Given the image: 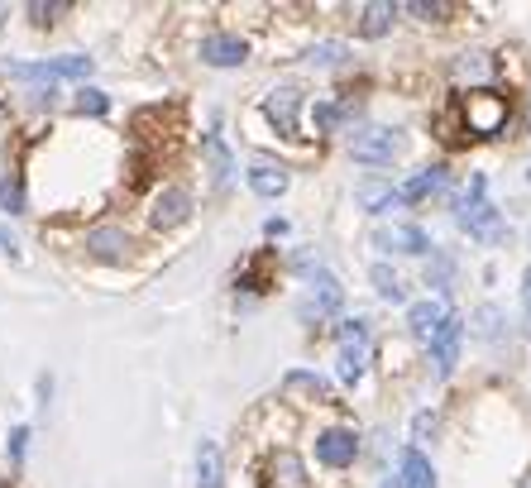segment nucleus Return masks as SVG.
Listing matches in <instances>:
<instances>
[{
  "label": "nucleus",
  "instance_id": "a211bd4d",
  "mask_svg": "<svg viewBox=\"0 0 531 488\" xmlns=\"http://www.w3.org/2000/svg\"><path fill=\"white\" fill-rule=\"evenodd\" d=\"M201 154H206V173H211V182L225 187L230 173H235V158H230V149L221 144V134H201Z\"/></svg>",
  "mask_w": 531,
  "mask_h": 488
},
{
  "label": "nucleus",
  "instance_id": "0eeeda50",
  "mask_svg": "<svg viewBox=\"0 0 531 488\" xmlns=\"http://www.w3.org/2000/svg\"><path fill=\"white\" fill-rule=\"evenodd\" d=\"M460 340H465V321H460V316H450L441 331L431 335V364H436V378H450V374H455Z\"/></svg>",
  "mask_w": 531,
  "mask_h": 488
},
{
  "label": "nucleus",
  "instance_id": "72a5a7b5",
  "mask_svg": "<svg viewBox=\"0 0 531 488\" xmlns=\"http://www.w3.org/2000/svg\"><path fill=\"white\" fill-rule=\"evenodd\" d=\"M24 450H29V426H15V431H10V465L15 469L24 465Z\"/></svg>",
  "mask_w": 531,
  "mask_h": 488
},
{
  "label": "nucleus",
  "instance_id": "b1692460",
  "mask_svg": "<svg viewBox=\"0 0 531 488\" xmlns=\"http://www.w3.org/2000/svg\"><path fill=\"white\" fill-rule=\"evenodd\" d=\"M469 331L479 335V340H498V335H503V311H498V307H479L474 316H469Z\"/></svg>",
  "mask_w": 531,
  "mask_h": 488
},
{
  "label": "nucleus",
  "instance_id": "9d476101",
  "mask_svg": "<svg viewBox=\"0 0 531 488\" xmlns=\"http://www.w3.org/2000/svg\"><path fill=\"white\" fill-rule=\"evenodd\" d=\"M249 58V44L240 34H206L201 39V63L206 67H240Z\"/></svg>",
  "mask_w": 531,
  "mask_h": 488
},
{
  "label": "nucleus",
  "instance_id": "5701e85b",
  "mask_svg": "<svg viewBox=\"0 0 531 488\" xmlns=\"http://www.w3.org/2000/svg\"><path fill=\"white\" fill-rule=\"evenodd\" d=\"M197 488H221V455L211 441H201L197 450Z\"/></svg>",
  "mask_w": 531,
  "mask_h": 488
},
{
  "label": "nucleus",
  "instance_id": "c85d7f7f",
  "mask_svg": "<svg viewBox=\"0 0 531 488\" xmlns=\"http://www.w3.org/2000/svg\"><path fill=\"white\" fill-rule=\"evenodd\" d=\"M0 211H10V216H20L24 211V182L10 173V178H0Z\"/></svg>",
  "mask_w": 531,
  "mask_h": 488
},
{
  "label": "nucleus",
  "instance_id": "4be33fe9",
  "mask_svg": "<svg viewBox=\"0 0 531 488\" xmlns=\"http://www.w3.org/2000/svg\"><path fill=\"white\" fill-rule=\"evenodd\" d=\"M345 120H354V106H335V101H316L311 106V125L321 134H335Z\"/></svg>",
  "mask_w": 531,
  "mask_h": 488
},
{
  "label": "nucleus",
  "instance_id": "6ab92c4d",
  "mask_svg": "<svg viewBox=\"0 0 531 488\" xmlns=\"http://www.w3.org/2000/svg\"><path fill=\"white\" fill-rule=\"evenodd\" d=\"M445 168H421V173H412V178L402 182L398 192H402V206L407 201H426V197H436V192H445Z\"/></svg>",
  "mask_w": 531,
  "mask_h": 488
},
{
  "label": "nucleus",
  "instance_id": "ddd939ff",
  "mask_svg": "<svg viewBox=\"0 0 531 488\" xmlns=\"http://www.w3.org/2000/svg\"><path fill=\"white\" fill-rule=\"evenodd\" d=\"M311 273V302L302 307V316H326V311H335L340 307V278L335 273H326V268H307Z\"/></svg>",
  "mask_w": 531,
  "mask_h": 488
},
{
  "label": "nucleus",
  "instance_id": "c756f323",
  "mask_svg": "<svg viewBox=\"0 0 531 488\" xmlns=\"http://www.w3.org/2000/svg\"><path fill=\"white\" fill-rule=\"evenodd\" d=\"M58 15H67L63 0H48V5H44V0H34V5H29V20L39 24V29H44V24H53Z\"/></svg>",
  "mask_w": 531,
  "mask_h": 488
},
{
  "label": "nucleus",
  "instance_id": "a878e982",
  "mask_svg": "<svg viewBox=\"0 0 531 488\" xmlns=\"http://www.w3.org/2000/svg\"><path fill=\"white\" fill-rule=\"evenodd\" d=\"M374 288L383 302H402V297H407V292H402V278L388 264H374Z\"/></svg>",
  "mask_w": 531,
  "mask_h": 488
},
{
  "label": "nucleus",
  "instance_id": "2f4dec72",
  "mask_svg": "<svg viewBox=\"0 0 531 488\" xmlns=\"http://www.w3.org/2000/svg\"><path fill=\"white\" fill-rule=\"evenodd\" d=\"M436 426H441V417H436V412H417V422H412V441H431V436H436Z\"/></svg>",
  "mask_w": 531,
  "mask_h": 488
},
{
  "label": "nucleus",
  "instance_id": "f704fd0d",
  "mask_svg": "<svg viewBox=\"0 0 531 488\" xmlns=\"http://www.w3.org/2000/svg\"><path fill=\"white\" fill-rule=\"evenodd\" d=\"M345 58V44H316V53H311V63H321V67H335Z\"/></svg>",
  "mask_w": 531,
  "mask_h": 488
},
{
  "label": "nucleus",
  "instance_id": "1a4fd4ad",
  "mask_svg": "<svg viewBox=\"0 0 531 488\" xmlns=\"http://www.w3.org/2000/svg\"><path fill=\"white\" fill-rule=\"evenodd\" d=\"M264 115H268V125L278 134H297V115H302V91L297 87H278V91H268V101H264Z\"/></svg>",
  "mask_w": 531,
  "mask_h": 488
},
{
  "label": "nucleus",
  "instance_id": "20e7f679",
  "mask_svg": "<svg viewBox=\"0 0 531 488\" xmlns=\"http://www.w3.org/2000/svg\"><path fill=\"white\" fill-rule=\"evenodd\" d=\"M192 216V192L182 187V182H168V187H158L154 201H149V225L154 230H173Z\"/></svg>",
  "mask_w": 531,
  "mask_h": 488
},
{
  "label": "nucleus",
  "instance_id": "4c0bfd02",
  "mask_svg": "<svg viewBox=\"0 0 531 488\" xmlns=\"http://www.w3.org/2000/svg\"><path fill=\"white\" fill-rule=\"evenodd\" d=\"M527 178H531V173H527Z\"/></svg>",
  "mask_w": 531,
  "mask_h": 488
},
{
  "label": "nucleus",
  "instance_id": "f257e3e1",
  "mask_svg": "<svg viewBox=\"0 0 531 488\" xmlns=\"http://www.w3.org/2000/svg\"><path fill=\"white\" fill-rule=\"evenodd\" d=\"M455 115L469 139H498L512 120V101L498 87H474L455 96Z\"/></svg>",
  "mask_w": 531,
  "mask_h": 488
},
{
  "label": "nucleus",
  "instance_id": "bb28decb",
  "mask_svg": "<svg viewBox=\"0 0 531 488\" xmlns=\"http://www.w3.org/2000/svg\"><path fill=\"white\" fill-rule=\"evenodd\" d=\"M364 359H369V345H340V378L354 383L364 374Z\"/></svg>",
  "mask_w": 531,
  "mask_h": 488
},
{
  "label": "nucleus",
  "instance_id": "7ed1b4c3",
  "mask_svg": "<svg viewBox=\"0 0 531 488\" xmlns=\"http://www.w3.org/2000/svg\"><path fill=\"white\" fill-rule=\"evenodd\" d=\"M398 154H402V134L383 130V125H374V130H364V134H354L350 139L354 163H374V168H383V163H393Z\"/></svg>",
  "mask_w": 531,
  "mask_h": 488
},
{
  "label": "nucleus",
  "instance_id": "39448f33",
  "mask_svg": "<svg viewBox=\"0 0 531 488\" xmlns=\"http://www.w3.org/2000/svg\"><path fill=\"white\" fill-rule=\"evenodd\" d=\"M15 77H24V82H77V77H91V58H77V53H67V58H48V63H20L10 67Z\"/></svg>",
  "mask_w": 531,
  "mask_h": 488
},
{
  "label": "nucleus",
  "instance_id": "e433bc0d",
  "mask_svg": "<svg viewBox=\"0 0 531 488\" xmlns=\"http://www.w3.org/2000/svg\"><path fill=\"white\" fill-rule=\"evenodd\" d=\"M383 488H402V479H398V474H393V479H383Z\"/></svg>",
  "mask_w": 531,
  "mask_h": 488
},
{
  "label": "nucleus",
  "instance_id": "cd10ccee",
  "mask_svg": "<svg viewBox=\"0 0 531 488\" xmlns=\"http://www.w3.org/2000/svg\"><path fill=\"white\" fill-rule=\"evenodd\" d=\"M488 72H493V67H488L484 53H465V58L455 63V82H484Z\"/></svg>",
  "mask_w": 531,
  "mask_h": 488
},
{
  "label": "nucleus",
  "instance_id": "c9c22d12",
  "mask_svg": "<svg viewBox=\"0 0 531 488\" xmlns=\"http://www.w3.org/2000/svg\"><path fill=\"white\" fill-rule=\"evenodd\" d=\"M522 307H527V331H531V268L522 273Z\"/></svg>",
  "mask_w": 531,
  "mask_h": 488
},
{
  "label": "nucleus",
  "instance_id": "7c9ffc66",
  "mask_svg": "<svg viewBox=\"0 0 531 488\" xmlns=\"http://www.w3.org/2000/svg\"><path fill=\"white\" fill-rule=\"evenodd\" d=\"M407 15H417V20H445L450 15V5H441V0H412V5H402Z\"/></svg>",
  "mask_w": 531,
  "mask_h": 488
},
{
  "label": "nucleus",
  "instance_id": "9b49d317",
  "mask_svg": "<svg viewBox=\"0 0 531 488\" xmlns=\"http://www.w3.org/2000/svg\"><path fill=\"white\" fill-rule=\"evenodd\" d=\"M378 249H388V254H426L431 249V235L421 230V225H383L374 235Z\"/></svg>",
  "mask_w": 531,
  "mask_h": 488
},
{
  "label": "nucleus",
  "instance_id": "2eb2a0df",
  "mask_svg": "<svg viewBox=\"0 0 531 488\" xmlns=\"http://www.w3.org/2000/svg\"><path fill=\"white\" fill-rule=\"evenodd\" d=\"M283 393H288V398H307V402H316V407H331L335 402L331 383L321 374H307V369H292V374L283 378Z\"/></svg>",
  "mask_w": 531,
  "mask_h": 488
},
{
  "label": "nucleus",
  "instance_id": "f03ea898",
  "mask_svg": "<svg viewBox=\"0 0 531 488\" xmlns=\"http://www.w3.org/2000/svg\"><path fill=\"white\" fill-rule=\"evenodd\" d=\"M455 221H460V230H469L474 240H503V235H508V230H503V216H498L484 197L455 201Z\"/></svg>",
  "mask_w": 531,
  "mask_h": 488
},
{
  "label": "nucleus",
  "instance_id": "473e14b6",
  "mask_svg": "<svg viewBox=\"0 0 531 488\" xmlns=\"http://www.w3.org/2000/svg\"><path fill=\"white\" fill-rule=\"evenodd\" d=\"M450 273H455V264H450L445 254H436V264L426 268V283H431V288H445V283H450Z\"/></svg>",
  "mask_w": 531,
  "mask_h": 488
},
{
  "label": "nucleus",
  "instance_id": "dca6fc26",
  "mask_svg": "<svg viewBox=\"0 0 531 488\" xmlns=\"http://www.w3.org/2000/svg\"><path fill=\"white\" fill-rule=\"evenodd\" d=\"M398 15H402V5H393V0H374V5H359V24H354V29H359L364 39H383Z\"/></svg>",
  "mask_w": 531,
  "mask_h": 488
},
{
  "label": "nucleus",
  "instance_id": "423d86ee",
  "mask_svg": "<svg viewBox=\"0 0 531 488\" xmlns=\"http://www.w3.org/2000/svg\"><path fill=\"white\" fill-rule=\"evenodd\" d=\"M316 460L326 469H350L354 460H359V436H354L350 426L321 431V436H316Z\"/></svg>",
  "mask_w": 531,
  "mask_h": 488
},
{
  "label": "nucleus",
  "instance_id": "393cba45",
  "mask_svg": "<svg viewBox=\"0 0 531 488\" xmlns=\"http://www.w3.org/2000/svg\"><path fill=\"white\" fill-rule=\"evenodd\" d=\"M72 111H77V115H106V111H111V96H106V91H96V87H82L77 96H72Z\"/></svg>",
  "mask_w": 531,
  "mask_h": 488
},
{
  "label": "nucleus",
  "instance_id": "412c9836",
  "mask_svg": "<svg viewBox=\"0 0 531 488\" xmlns=\"http://www.w3.org/2000/svg\"><path fill=\"white\" fill-rule=\"evenodd\" d=\"M359 206L364 211H388V206H402V192L393 182H359Z\"/></svg>",
  "mask_w": 531,
  "mask_h": 488
},
{
  "label": "nucleus",
  "instance_id": "f8f14e48",
  "mask_svg": "<svg viewBox=\"0 0 531 488\" xmlns=\"http://www.w3.org/2000/svg\"><path fill=\"white\" fill-rule=\"evenodd\" d=\"M445 321H450V302H445V297H426V302H412V307H407V326H412V335H421V340H431Z\"/></svg>",
  "mask_w": 531,
  "mask_h": 488
},
{
  "label": "nucleus",
  "instance_id": "6e6552de",
  "mask_svg": "<svg viewBox=\"0 0 531 488\" xmlns=\"http://www.w3.org/2000/svg\"><path fill=\"white\" fill-rule=\"evenodd\" d=\"M82 249H87L91 259H106V264H120V259L130 254V235H125L120 225H91L87 235H82Z\"/></svg>",
  "mask_w": 531,
  "mask_h": 488
},
{
  "label": "nucleus",
  "instance_id": "4468645a",
  "mask_svg": "<svg viewBox=\"0 0 531 488\" xmlns=\"http://www.w3.org/2000/svg\"><path fill=\"white\" fill-rule=\"evenodd\" d=\"M268 488H311L307 465L292 450H273L268 455Z\"/></svg>",
  "mask_w": 531,
  "mask_h": 488
},
{
  "label": "nucleus",
  "instance_id": "f3484780",
  "mask_svg": "<svg viewBox=\"0 0 531 488\" xmlns=\"http://www.w3.org/2000/svg\"><path fill=\"white\" fill-rule=\"evenodd\" d=\"M398 479H402V488H436V469H431V460L421 455L417 445H407V450H402V465H398Z\"/></svg>",
  "mask_w": 531,
  "mask_h": 488
},
{
  "label": "nucleus",
  "instance_id": "aec40b11",
  "mask_svg": "<svg viewBox=\"0 0 531 488\" xmlns=\"http://www.w3.org/2000/svg\"><path fill=\"white\" fill-rule=\"evenodd\" d=\"M288 173H283V168H268V163H259V168H249V192H254V197H283V192H288Z\"/></svg>",
  "mask_w": 531,
  "mask_h": 488
}]
</instances>
